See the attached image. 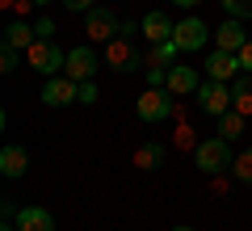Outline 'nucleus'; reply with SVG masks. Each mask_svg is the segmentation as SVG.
<instances>
[{
    "mask_svg": "<svg viewBox=\"0 0 252 231\" xmlns=\"http://www.w3.org/2000/svg\"><path fill=\"white\" fill-rule=\"evenodd\" d=\"M26 63L34 71H42V76H59V71L67 67V51H59L55 38H38V42L26 51Z\"/></svg>",
    "mask_w": 252,
    "mask_h": 231,
    "instance_id": "f03ea898",
    "label": "nucleus"
},
{
    "mask_svg": "<svg viewBox=\"0 0 252 231\" xmlns=\"http://www.w3.org/2000/svg\"><path fill=\"white\" fill-rule=\"evenodd\" d=\"M0 214H4V219H17V202H13V198H0Z\"/></svg>",
    "mask_w": 252,
    "mask_h": 231,
    "instance_id": "bb28decb",
    "label": "nucleus"
},
{
    "mask_svg": "<svg viewBox=\"0 0 252 231\" xmlns=\"http://www.w3.org/2000/svg\"><path fill=\"white\" fill-rule=\"evenodd\" d=\"M172 55H177V42H152L147 67H172Z\"/></svg>",
    "mask_w": 252,
    "mask_h": 231,
    "instance_id": "aec40b11",
    "label": "nucleus"
},
{
    "mask_svg": "<svg viewBox=\"0 0 252 231\" xmlns=\"http://www.w3.org/2000/svg\"><path fill=\"white\" fill-rule=\"evenodd\" d=\"M139 51L130 46V38L126 34H118L114 42H105V67H114V71H122V76H130V71H139Z\"/></svg>",
    "mask_w": 252,
    "mask_h": 231,
    "instance_id": "0eeeda50",
    "label": "nucleus"
},
{
    "mask_svg": "<svg viewBox=\"0 0 252 231\" xmlns=\"http://www.w3.org/2000/svg\"><path fill=\"white\" fill-rule=\"evenodd\" d=\"M177 147H193V131H189V126L177 131Z\"/></svg>",
    "mask_w": 252,
    "mask_h": 231,
    "instance_id": "cd10ccee",
    "label": "nucleus"
},
{
    "mask_svg": "<svg viewBox=\"0 0 252 231\" xmlns=\"http://www.w3.org/2000/svg\"><path fill=\"white\" fill-rule=\"evenodd\" d=\"M164 89L172 97H189V93H198L202 80H198V67H168V84Z\"/></svg>",
    "mask_w": 252,
    "mask_h": 231,
    "instance_id": "4468645a",
    "label": "nucleus"
},
{
    "mask_svg": "<svg viewBox=\"0 0 252 231\" xmlns=\"http://www.w3.org/2000/svg\"><path fill=\"white\" fill-rule=\"evenodd\" d=\"M135 114L143 118V122H152V126L168 122V118H172V93L168 89H147L143 97L135 101Z\"/></svg>",
    "mask_w": 252,
    "mask_h": 231,
    "instance_id": "7ed1b4c3",
    "label": "nucleus"
},
{
    "mask_svg": "<svg viewBox=\"0 0 252 231\" xmlns=\"http://www.w3.org/2000/svg\"><path fill=\"white\" fill-rule=\"evenodd\" d=\"M235 59H240V71H252V38L244 42V51L235 55Z\"/></svg>",
    "mask_w": 252,
    "mask_h": 231,
    "instance_id": "a878e982",
    "label": "nucleus"
},
{
    "mask_svg": "<svg viewBox=\"0 0 252 231\" xmlns=\"http://www.w3.org/2000/svg\"><path fill=\"white\" fill-rule=\"evenodd\" d=\"M63 4H67L72 13H89L93 9V0H63Z\"/></svg>",
    "mask_w": 252,
    "mask_h": 231,
    "instance_id": "c85d7f7f",
    "label": "nucleus"
},
{
    "mask_svg": "<svg viewBox=\"0 0 252 231\" xmlns=\"http://www.w3.org/2000/svg\"><path fill=\"white\" fill-rule=\"evenodd\" d=\"M67 76H72V80H93V76H97V51H93V46H72V51H67Z\"/></svg>",
    "mask_w": 252,
    "mask_h": 231,
    "instance_id": "1a4fd4ad",
    "label": "nucleus"
},
{
    "mask_svg": "<svg viewBox=\"0 0 252 231\" xmlns=\"http://www.w3.org/2000/svg\"><path fill=\"white\" fill-rule=\"evenodd\" d=\"M219 134H223L227 143H235L244 134V114L240 109H227V114H219Z\"/></svg>",
    "mask_w": 252,
    "mask_h": 231,
    "instance_id": "6ab92c4d",
    "label": "nucleus"
},
{
    "mask_svg": "<svg viewBox=\"0 0 252 231\" xmlns=\"http://www.w3.org/2000/svg\"><path fill=\"white\" fill-rule=\"evenodd\" d=\"M172 4H177V9H198L202 0H172Z\"/></svg>",
    "mask_w": 252,
    "mask_h": 231,
    "instance_id": "c756f323",
    "label": "nucleus"
},
{
    "mask_svg": "<svg viewBox=\"0 0 252 231\" xmlns=\"http://www.w3.org/2000/svg\"><path fill=\"white\" fill-rule=\"evenodd\" d=\"M26 168H30V151L21 143H4L0 147V172L9 181H17V177H26Z\"/></svg>",
    "mask_w": 252,
    "mask_h": 231,
    "instance_id": "9d476101",
    "label": "nucleus"
},
{
    "mask_svg": "<svg viewBox=\"0 0 252 231\" xmlns=\"http://www.w3.org/2000/svg\"><path fill=\"white\" fill-rule=\"evenodd\" d=\"M34 42H38L34 26H26V21H9V26H4V46H13V51H30Z\"/></svg>",
    "mask_w": 252,
    "mask_h": 231,
    "instance_id": "a211bd4d",
    "label": "nucleus"
},
{
    "mask_svg": "<svg viewBox=\"0 0 252 231\" xmlns=\"http://www.w3.org/2000/svg\"><path fill=\"white\" fill-rule=\"evenodd\" d=\"M206 76H210V80H223V84L235 80V76H240V59H235L231 51H215L206 59Z\"/></svg>",
    "mask_w": 252,
    "mask_h": 231,
    "instance_id": "2eb2a0df",
    "label": "nucleus"
},
{
    "mask_svg": "<svg viewBox=\"0 0 252 231\" xmlns=\"http://www.w3.org/2000/svg\"><path fill=\"white\" fill-rule=\"evenodd\" d=\"M193 97H198L202 114H210V118H219V114H227V109H231V89H227L223 80H206Z\"/></svg>",
    "mask_w": 252,
    "mask_h": 231,
    "instance_id": "6e6552de",
    "label": "nucleus"
},
{
    "mask_svg": "<svg viewBox=\"0 0 252 231\" xmlns=\"http://www.w3.org/2000/svg\"><path fill=\"white\" fill-rule=\"evenodd\" d=\"M231 109H240L244 118L252 114V71H240L231 80Z\"/></svg>",
    "mask_w": 252,
    "mask_h": 231,
    "instance_id": "f3484780",
    "label": "nucleus"
},
{
    "mask_svg": "<svg viewBox=\"0 0 252 231\" xmlns=\"http://www.w3.org/2000/svg\"><path fill=\"white\" fill-rule=\"evenodd\" d=\"M172 231H193V227H172Z\"/></svg>",
    "mask_w": 252,
    "mask_h": 231,
    "instance_id": "473e14b6",
    "label": "nucleus"
},
{
    "mask_svg": "<svg viewBox=\"0 0 252 231\" xmlns=\"http://www.w3.org/2000/svg\"><path fill=\"white\" fill-rule=\"evenodd\" d=\"M193 164H198L206 177H215V172H223V168H231L235 164V156H231V143L223 139V134H215V139H202L198 147H193Z\"/></svg>",
    "mask_w": 252,
    "mask_h": 231,
    "instance_id": "f257e3e1",
    "label": "nucleus"
},
{
    "mask_svg": "<svg viewBox=\"0 0 252 231\" xmlns=\"http://www.w3.org/2000/svg\"><path fill=\"white\" fill-rule=\"evenodd\" d=\"M231 172H235V181H240V185H252V147H248V151H240V156H235Z\"/></svg>",
    "mask_w": 252,
    "mask_h": 231,
    "instance_id": "412c9836",
    "label": "nucleus"
},
{
    "mask_svg": "<svg viewBox=\"0 0 252 231\" xmlns=\"http://www.w3.org/2000/svg\"><path fill=\"white\" fill-rule=\"evenodd\" d=\"M84 34L93 38V42H114L118 34H122V21H118V13L114 9H89L84 13Z\"/></svg>",
    "mask_w": 252,
    "mask_h": 231,
    "instance_id": "20e7f679",
    "label": "nucleus"
},
{
    "mask_svg": "<svg viewBox=\"0 0 252 231\" xmlns=\"http://www.w3.org/2000/svg\"><path fill=\"white\" fill-rule=\"evenodd\" d=\"M101 97V89H97V80H84L80 84V105H93V101Z\"/></svg>",
    "mask_w": 252,
    "mask_h": 231,
    "instance_id": "b1692460",
    "label": "nucleus"
},
{
    "mask_svg": "<svg viewBox=\"0 0 252 231\" xmlns=\"http://www.w3.org/2000/svg\"><path fill=\"white\" fill-rule=\"evenodd\" d=\"M17 231H55V214L46 206H21L17 210Z\"/></svg>",
    "mask_w": 252,
    "mask_h": 231,
    "instance_id": "ddd939ff",
    "label": "nucleus"
},
{
    "mask_svg": "<svg viewBox=\"0 0 252 231\" xmlns=\"http://www.w3.org/2000/svg\"><path fill=\"white\" fill-rule=\"evenodd\" d=\"M34 34H38V38H51V34H55V21H51V17H38V21H34Z\"/></svg>",
    "mask_w": 252,
    "mask_h": 231,
    "instance_id": "393cba45",
    "label": "nucleus"
},
{
    "mask_svg": "<svg viewBox=\"0 0 252 231\" xmlns=\"http://www.w3.org/2000/svg\"><path fill=\"white\" fill-rule=\"evenodd\" d=\"M0 231H17V219H4V223H0Z\"/></svg>",
    "mask_w": 252,
    "mask_h": 231,
    "instance_id": "7c9ffc66",
    "label": "nucleus"
},
{
    "mask_svg": "<svg viewBox=\"0 0 252 231\" xmlns=\"http://www.w3.org/2000/svg\"><path fill=\"white\" fill-rule=\"evenodd\" d=\"M139 26H143V38H147V42H172V34H177V26L168 21V13H160V9H152Z\"/></svg>",
    "mask_w": 252,
    "mask_h": 231,
    "instance_id": "f8f14e48",
    "label": "nucleus"
},
{
    "mask_svg": "<svg viewBox=\"0 0 252 231\" xmlns=\"http://www.w3.org/2000/svg\"><path fill=\"white\" fill-rule=\"evenodd\" d=\"M210 26L193 13V17H185V21H177V34H172V42H177V51H202V46L210 42Z\"/></svg>",
    "mask_w": 252,
    "mask_h": 231,
    "instance_id": "423d86ee",
    "label": "nucleus"
},
{
    "mask_svg": "<svg viewBox=\"0 0 252 231\" xmlns=\"http://www.w3.org/2000/svg\"><path fill=\"white\" fill-rule=\"evenodd\" d=\"M17 63H21V51H13V46H0V71L9 76V71H17Z\"/></svg>",
    "mask_w": 252,
    "mask_h": 231,
    "instance_id": "5701e85b",
    "label": "nucleus"
},
{
    "mask_svg": "<svg viewBox=\"0 0 252 231\" xmlns=\"http://www.w3.org/2000/svg\"><path fill=\"white\" fill-rule=\"evenodd\" d=\"M30 4H51V0H30Z\"/></svg>",
    "mask_w": 252,
    "mask_h": 231,
    "instance_id": "2f4dec72",
    "label": "nucleus"
},
{
    "mask_svg": "<svg viewBox=\"0 0 252 231\" xmlns=\"http://www.w3.org/2000/svg\"><path fill=\"white\" fill-rule=\"evenodd\" d=\"M72 101H80V80H72L67 71L46 76V84H42V105L59 109V105H72Z\"/></svg>",
    "mask_w": 252,
    "mask_h": 231,
    "instance_id": "39448f33",
    "label": "nucleus"
},
{
    "mask_svg": "<svg viewBox=\"0 0 252 231\" xmlns=\"http://www.w3.org/2000/svg\"><path fill=\"white\" fill-rule=\"evenodd\" d=\"M164 156H168V151H164V143H160V139H147V143H139V147H135V168L156 172V168L164 164Z\"/></svg>",
    "mask_w": 252,
    "mask_h": 231,
    "instance_id": "dca6fc26",
    "label": "nucleus"
},
{
    "mask_svg": "<svg viewBox=\"0 0 252 231\" xmlns=\"http://www.w3.org/2000/svg\"><path fill=\"white\" fill-rule=\"evenodd\" d=\"M244 42H248V34H244V21H235V17H227L223 26L215 30V46H219V51L240 55V51H244Z\"/></svg>",
    "mask_w": 252,
    "mask_h": 231,
    "instance_id": "9b49d317",
    "label": "nucleus"
},
{
    "mask_svg": "<svg viewBox=\"0 0 252 231\" xmlns=\"http://www.w3.org/2000/svg\"><path fill=\"white\" fill-rule=\"evenodd\" d=\"M219 4H223V13L235 17V21H248L252 17V0H219Z\"/></svg>",
    "mask_w": 252,
    "mask_h": 231,
    "instance_id": "4be33fe9",
    "label": "nucleus"
}]
</instances>
